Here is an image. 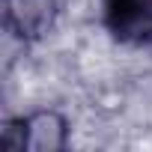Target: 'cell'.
Wrapping results in <instances>:
<instances>
[{
  "instance_id": "cell-1",
  "label": "cell",
  "mask_w": 152,
  "mask_h": 152,
  "mask_svg": "<svg viewBox=\"0 0 152 152\" xmlns=\"http://www.w3.org/2000/svg\"><path fill=\"white\" fill-rule=\"evenodd\" d=\"M3 143L9 149H33V152H57L69 143V122L57 110H36L21 119L6 122Z\"/></svg>"
},
{
  "instance_id": "cell-3",
  "label": "cell",
  "mask_w": 152,
  "mask_h": 152,
  "mask_svg": "<svg viewBox=\"0 0 152 152\" xmlns=\"http://www.w3.org/2000/svg\"><path fill=\"white\" fill-rule=\"evenodd\" d=\"M60 15L57 0H3V27L18 42L45 39Z\"/></svg>"
},
{
  "instance_id": "cell-2",
  "label": "cell",
  "mask_w": 152,
  "mask_h": 152,
  "mask_svg": "<svg viewBox=\"0 0 152 152\" xmlns=\"http://www.w3.org/2000/svg\"><path fill=\"white\" fill-rule=\"evenodd\" d=\"M102 24L122 45H149L152 0H102Z\"/></svg>"
}]
</instances>
